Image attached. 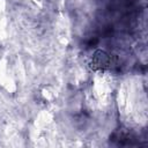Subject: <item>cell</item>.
<instances>
[{"mask_svg":"<svg viewBox=\"0 0 148 148\" xmlns=\"http://www.w3.org/2000/svg\"><path fill=\"white\" fill-rule=\"evenodd\" d=\"M109 64H110V58L108 57V54H105L102 51H98L95 53L92 58L94 68H105L109 66Z\"/></svg>","mask_w":148,"mask_h":148,"instance_id":"obj_1","label":"cell"}]
</instances>
